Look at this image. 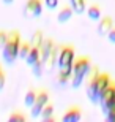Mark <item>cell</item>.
Returning <instances> with one entry per match:
<instances>
[{
  "label": "cell",
  "mask_w": 115,
  "mask_h": 122,
  "mask_svg": "<svg viewBox=\"0 0 115 122\" xmlns=\"http://www.w3.org/2000/svg\"><path fill=\"white\" fill-rule=\"evenodd\" d=\"M43 70H44V62H43V59H38L33 65H32V71H33V76L35 78L43 76Z\"/></svg>",
  "instance_id": "44dd1931"
},
{
  "label": "cell",
  "mask_w": 115,
  "mask_h": 122,
  "mask_svg": "<svg viewBox=\"0 0 115 122\" xmlns=\"http://www.w3.org/2000/svg\"><path fill=\"white\" fill-rule=\"evenodd\" d=\"M69 5L77 14H82L87 10V0H69Z\"/></svg>",
  "instance_id": "d6986e66"
},
{
  "label": "cell",
  "mask_w": 115,
  "mask_h": 122,
  "mask_svg": "<svg viewBox=\"0 0 115 122\" xmlns=\"http://www.w3.org/2000/svg\"><path fill=\"white\" fill-rule=\"evenodd\" d=\"M21 32L19 30H9L6 35V41L2 46V56L6 65H13L18 59V51H19V45H21Z\"/></svg>",
  "instance_id": "7a4b0ae2"
},
{
  "label": "cell",
  "mask_w": 115,
  "mask_h": 122,
  "mask_svg": "<svg viewBox=\"0 0 115 122\" xmlns=\"http://www.w3.org/2000/svg\"><path fill=\"white\" fill-rule=\"evenodd\" d=\"M0 49H2V45H0Z\"/></svg>",
  "instance_id": "4316f807"
},
{
  "label": "cell",
  "mask_w": 115,
  "mask_h": 122,
  "mask_svg": "<svg viewBox=\"0 0 115 122\" xmlns=\"http://www.w3.org/2000/svg\"><path fill=\"white\" fill-rule=\"evenodd\" d=\"M74 59H76L74 46L73 45L60 46V51H58V60H57V67L58 68H69V67H73Z\"/></svg>",
  "instance_id": "277c9868"
},
{
  "label": "cell",
  "mask_w": 115,
  "mask_h": 122,
  "mask_svg": "<svg viewBox=\"0 0 115 122\" xmlns=\"http://www.w3.org/2000/svg\"><path fill=\"white\" fill-rule=\"evenodd\" d=\"M8 122H27V114L16 109L8 116Z\"/></svg>",
  "instance_id": "ffe728a7"
},
{
  "label": "cell",
  "mask_w": 115,
  "mask_h": 122,
  "mask_svg": "<svg viewBox=\"0 0 115 122\" xmlns=\"http://www.w3.org/2000/svg\"><path fill=\"white\" fill-rule=\"evenodd\" d=\"M110 81H112L110 73L99 71V75H98L93 81L85 82V91H87V97H88L90 103H98V102H99L101 94L104 92V89L109 86Z\"/></svg>",
  "instance_id": "6da1fadb"
},
{
  "label": "cell",
  "mask_w": 115,
  "mask_h": 122,
  "mask_svg": "<svg viewBox=\"0 0 115 122\" xmlns=\"http://www.w3.org/2000/svg\"><path fill=\"white\" fill-rule=\"evenodd\" d=\"M107 40L115 45V27H112L110 30H109V33H107Z\"/></svg>",
  "instance_id": "d4e9b609"
},
{
  "label": "cell",
  "mask_w": 115,
  "mask_h": 122,
  "mask_svg": "<svg viewBox=\"0 0 115 122\" xmlns=\"http://www.w3.org/2000/svg\"><path fill=\"white\" fill-rule=\"evenodd\" d=\"M71 76H73V67L69 68H60V71L57 73V82L60 86H66L68 81H71Z\"/></svg>",
  "instance_id": "4fadbf2b"
},
{
  "label": "cell",
  "mask_w": 115,
  "mask_h": 122,
  "mask_svg": "<svg viewBox=\"0 0 115 122\" xmlns=\"http://www.w3.org/2000/svg\"><path fill=\"white\" fill-rule=\"evenodd\" d=\"M38 59H41L40 48H35V46H32V49H30V52H28V56L25 57V63L28 65V67H32V65H33V63H35Z\"/></svg>",
  "instance_id": "2e32d148"
},
{
  "label": "cell",
  "mask_w": 115,
  "mask_h": 122,
  "mask_svg": "<svg viewBox=\"0 0 115 122\" xmlns=\"http://www.w3.org/2000/svg\"><path fill=\"white\" fill-rule=\"evenodd\" d=\"M43 3H44V6L47 10H55L58 6V3H60V0H44Z\"/></svg>",
  "instance_id": "7402d4cb"
},
{
  "label": "cell",
  "mask_w": 115,
  "mask_h": 122,
  "mask_svg": "<svg viewBox=\"0 0 115 122\" xmlns=\"http://www.w3.org/2000/svg\"><path fill=\"white\" fill-rule=\"evenodd\" d=\"M13 2H14V0H3V3H5V5H11Z\"/></svg>",
  "instance_id": "484cf974"
},
{
  "label": "cell",
  "mask_w": 115,
  "mask_h": 122,
  "mask_svg": "<svg viewBox=\"0 0 115 122\" xmlns=\"http://www.w3.org/2000/svg\"><path fill=\"white\" fill-rule=\"evenodd\" d=\"M32 49V45L30 41H25V40H21V45H19V51H18V59H22L25 60V57L28 56V52H30Z\"/></svg>",
  "instance_id": "e0dca14e"
},
{
  "label": "cell",
  "mask_w": 115,
  "mask_h": 122,
  "mask_svg": "<svg viewBox=\"0 0 115 122\" xmlns=\"http://www.w3.org/2000/svg\"><path fill=\"white\" fill-rule=\"evenodd\" d=\"M80 119H82V108H80L79 105H71V106H68L66 111L62 116L63 122H79Z\"/></svg>",
  "instance_id": "ba28073f"
},
{
  "label": "cell",
  "mask_w": 115,
  "mask_h": 122,
  "mask_svg": "<svg viewBox=\"0 0 115 122\" xmlns=\"http://www.w3.org/2000/svg\"><path fill=\"white\" fill-rule=\"evenodd\" d=\"M106 116V119L109 122H115V108H110V109H107V113L104 114Z\"/></svg>",
  "instance_id": "cb8c5ba5"
},
{
  "label": "cell",
  "mask_w": 115,
  "mask_h": 122,
  "mask_svg": "<svg viewBox=\"0 0 115 122\" xmlns=\"http://www.w3.org/2000/svg\"><path fill=\"white\" fill-rule=\"evenodd\" d=\"M115 100V81L112 79L110 82H109V86L104 89V92L101 94V97H99V106H101V111L102 114L107 113V109H109V106H110L112 103H114Z\"/></svg>",
  "instance_id": "8992f818"
},
{
  "label": "cell",
  "mask_w": 115,
  "mask_h": 122,
  "mask_svg": "<svg viewBox=\"0 0 115 122\" xmlns=\"http://www.w3.org/2000/svg\"><path fill=\"white\" fill-rule=\"evenodd\" d=\"M58 51H60V46H58V45H55L52 49H51V52H49L47 57L44 59V70H47V71H52L54 68L57 67Z\"/></svg>",
  "instance_id": "9c48e42d"
},
{
  "label": "cell",
  "mask_w": 115,
  "mask_h": 122,
  "mask_svg": "<svg viewBox=\"0 0 115 122\" xmlns=\"http://www.w3.org/2000/svg\"><path fill=\"white\" fill-rule=\"evenodd\" d=\"M36 89L35 87H28L25 92V95H24V105H25L27 108H32V105L35 103V98H36Z\"/></svg>",
  "instance_id": "9a60e30c"
},
{
  "label": "cell",
  "mask_w": 115,
  "mask_h": 122,
  "mask_svg": "<svg viewBox=\"0 0 115 122\" xmlns=\"http://www.w3.org/2000/svg\"><path fill=\"white\" fill-rule=\"evenodd\" d=\"M43 13V0H27L24 6V16L28 19L40 18Z\"/></svg>",
  "instance_id": "52a82bcc"
},
{
  "label": "cell",
  "mask_w": 115,
  "mask_h": 122,
  "mask_svg": "<svg viewBox=\"0 0 115 122\" xmlns=\"http://www.w3.org/2000/svg\"><path fill=\"white\" fill-rule=\"evenodd\" d=\"M54 111H55V106H54V103L47 102V103H46V106L41 109L40 117L43 119L44 122H54V121H55V117H54Z\"/></svg>",
  "instance_id": "7c38bea8"
},
{
  "label": "cell",
  "mask_w": 115,
  "mask_h": 122,
  "mask_svg": "<svg viewBox=\"0 0 115 122\" xmlns=\"http://www.w3.org/2000/svg\"><path fill=\"white\" fill-rule=\"evenodd\" d=\"M87 16H88L92 21H98V19H101V6L99 3H92L90 6H87Z\"/></svg>",
  "instance_id": "5bb4252c"
},
{
  "label": "cell",
  "mask_w": 115,
  "mask_h": 122,
  "mask_svg": "<svg viewBox=\"0 0 115 122\" xmlns=\"http://www.w3.org/2000/svg\"><path fill=\"white\" fill-rule=\"evenodd\" d=\"M49 98H51V95H49V91L47 89H44V87H41L40 91L36 92V98H35V103L32 105V117H40V113L41 109L46 106V103L49 102Z\"/></svg>",
  "instance_id": "5b68a950"
},
{
  "label": "cell",
  "mask_w": 115,
  "mask_h": 122,
  "mask_svg": "<svg viewBox=\"0 0 115 122\" xmlns=\"http://www.w3.org/2000/svg\"><path fill=\"white\" fill-rule=\"evenodd\" d=\"M43 40H44V32L41 30V29H36V30L33 32L32 38H30V45L35 46V48H40L41 43H43Z\"/></svg>",
  "instance_id": "ac0fdd59"
},
{
  "label": "cell",
  "mask_w": 115,
  "mask_h": 122,
  "mask_svg": "<svg viewBox=\"0 0 115 122\" xmlns=\"http://www.w3.org/2000/svg\"><path fill=\"white\" fill-rule=\"evenodd\" d=\"M73 14H74V10L71 8V5H63L62 8L58 10V13H57L58 24H66L68 21H71Z\"/></svg>",
  "instance_id": "8fae6325"
},
{
  "label": "cell",
  "mask_w": 115,
  "mask_h": 122,
  "mask_svg": "<svg viewBox=\"0 0 115 122\" xmlns=\"http://www.w3.org/2000/svg\"><path fill=\"white\" fill-rule=\"evenodd\" d=\"M112 27H114V19H112V16H104V18H101V21H99V24H98V27H96L98 35L106 36Z\"/></svg>",
  "instance_id": "30bf717a"
},
{
  "label": "cell",
  "mask_w": 115,
  "mask_h": 122,
  "mask_svg": "<svg viewBox=\"0 0 115 122\" xmlns=\"http://www.w3.org/2000/svg\"><path fill=\"white\" fill-rule=\"evenodd\" d=\"M92 59L90 56H79L77 59L73 62V76H71V87L73 89H79L82 82L85 81V76L88 70L92 68Z\"/></svg>",
  "instance_id": "3957f363"
},
{
  "label": "cell",
  "mask_w": 115,
  "mask_h": 122,
  "mask_svg": "<svg viewBox=\"0 0 115 122\" xmlns=\"http://www.w3.org/2000/svg\"><path fill=\"white\" fill-rule=\"evenodd\" d=\"M5 82H6V75H5L3 67H2V63H0V91L5 87Z\"/></svg>",
  "instance_id": "603a6c76"
}]
</instances>
